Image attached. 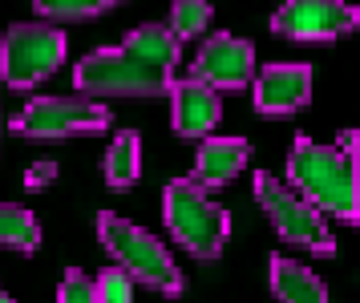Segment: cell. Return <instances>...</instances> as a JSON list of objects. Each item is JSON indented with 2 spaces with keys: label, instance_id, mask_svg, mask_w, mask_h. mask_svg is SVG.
<instances>
[{
  "label": "cell",
  "instance_id": "1",
  "mask_svg": "<svg viewBox=\"0 0 360 303\" xmlns=\"http://www.w3.org/2000/svg\"><path fill=\"white\" fill-rule=\"evenodd\" d=\"M288 178L292 191L304 194L320 214H332L340 223H356V154H340L336 146H316L311 138H295L288 154Z\"/></svg>",
  "mask_w": 360,
  "mask_h": 303
},
{
  "label": "cell",
  "instance_id": "2",
  "mask_svg": "<svg viewBox=\"0 0 360 303\" xmlns=\"http://www.w3.org/2000/svg\"><path fill=\"white\" fill-rule=\"evenodd\" d=\"M98 239L101 247L114 255L117 271L130 275V283H142L150 291H162L170 299H179L186 288V275L179 271V263L170 259L162 243L150 235L146 226H134L130 219H122L114 210L98 214Z\"/></svg>",
  "mask_w": 360,
  "mask_h": 303
},
{
  "label": "cell",
  "instance_id": "3",
  "mask_svg": "<svg viewBox=\"0 0 360 303\" xmlns=\"http://www.w3.org/2000/svg\"><path fill=\"white\" fill-rule=\"evenodd\" d=\"M162 214H166V231L174 235V243L182 251H191L202 263L223 255L227 235H231V214L219 202H211L202 191H195L186 178L166 182Z\"/></svg>",
  "mask_w": 360,
  "mask_h": 303
},
{
  "label": "cell",
  "instance_id": "4",
  "mask_svg": "<svg viewBox=\"0 0 360 303\" xmlns=\"http://www.w3.org/2000/svg\"><path fill=\"white\" fill-rule=\"evenodd\" d=\"M170 81H174V73H162L154 65L138 61L122 45L94 49L73 69V85L89 101L94 97H162V94H170Z\"/></svg>",
  "mask_w": 360,
  "mask_h": 303
},
{
  "label": "cell",
  "instance_id": "5",
  "mask_svg": "<svg viewBox=\"0 0 360 303\" xmlns=\"http://www.w3.org/2000/svg\"><path fill=\"white\" fill-rule=\"evenodd\" d=\"M255 202L263 207V214L271 219V226L279 231V239L292 243V247H304L311 255H336V239L328 231V219L311 207L304 194H295L288 182H279L271 174H255Z\"/></svg>",
  "mask_w": 360,
  "mask_h": 303
},
{
  "label": "cell",
  "instance_id": "6",
  "mask_svg": "<svg viewBox=\"0 0 360 303\" xmlns=\"http://www.w3.org/2000/svg\"><path fill=\"white\" fill-rule=\"evenodd\" d=\"M65 61V32L53 25H8L0 41V73L4 85L29 94L41 81H49Z\"/></svg>",
  "mask_w": 360,
  "mask_h": 303
},
{
  "label": "cell",
  "instance_id": "7",
  "mask_svg": "<svg viewBox=\"0 0 360 303\" xmlns=\"http://www.w3.org/2000/svg\"><path fill=\"white\" fill-rule=\"evenodd\" d=\"M110 110L89 97H33L25 110L8 122L17 138H37V142H61V138H82V134H101L110 129Z\"/></svg>",
  "mask_w": 360,
  "mask_h": 303
},
{
  "label": "cell",
  "instance_id": "8",
  "mask_svg": "<svg viewBox=\"0 0 360 303\" xmlns=\"http://www.w3.org/2000/svg\"><path fill=\"white\" fill-rule=\"evenodd\" d=\"M255 77V45L231 32H214L198 45L191 61V81L207 85L211 94H239Z\"/></svg>",
  "mask_w": 360,
  "mask_h": 303
},
{
  "label": "cell",
  "instance_id": "9",
  "mask_svg": "<svg viewBox=\"0 0 360 303\" xmlns=\"http://www.w3.org/2000/svg\"><path fill=\"white\" fill-rule=\"evenodd\" d=\"M360 25V13L352 4L340 0H292V4H279L271 16V32L288 37V41H340Z\"/></svg>",
  "mask_w": 360,
  "mask_h": 303
},
{
  "label": "cell",
  "instance_id": "10",
  "mask_svg": "<svg viewBox=\"0 0 360 303\" xmlns=\"http://www.w3.org/2000/svg\"><path fill=\"white\" fill-rule=\"evenodd\" d=\"M251 94H255V110L267 117H283V113L308 110L311 101V65L304 61H279L263 65L251 77Z\"/></svg>",
  "mask_w": 360,
  "mask_h": 303
},
{
  "label": "cell",
  "instance_id": "11",
  "mask_svg": "<svg viewBox=\"0 0 360 303\" xmlns=\"http://www.w3.org/2000/svg\"><path fill=\"white\" fill-rule=\"evenodd\" d=\"M170 110H174V134L186 138V142H198V138L214 134L219 117H223V101L207 85L182 77V81H170Z\"/></svg>",
  "mask_w": 360,
  "mask_h": 303
},
{
  "label": "cell",
  "instance_id": "12",
  "mask_svg": "<svg viewBox=\"0 0 360 303\" xmlns=\"http://www.w3.org/2000/svg\"><path fill=\"white\" fill-rule=\"evenodd\" d=\"M247 158H251V142L247 138H202L195 154V170H191V186L195 191H223L235 174H243Z\"/></svg>",
  "mask_w": 360,
  "mask_h": 303
},
{
  "label": "cell",
  "instance_id": "13",
  "mask_svg": "<svg viewBox=\"0 0 360 303\" xmlns=\"http://www.w3.org/2000/svg\"><path fill=\"white\" fill-rule=\"evenodd\" d=\"M122 49H126V53H134L138 61L162 69V73H174V69H179V61H182V45L174 41V32L166 29V25H138V29L126 32Z\"/></svg>",
  "mask_w": 360,
  "mask_h": 303
},
{
  "label": "cell",
  "instance_id": "14",
  "mask_svg": "<svg viewBox=\"0 0 360 303\" xmlns=\"http://www.w3.org/2000/svg\"><path fill=\"white\" fill-rule=\"evenodd\" d=\"M271 291L279 303H328V291L316 275L288 255L271 259Z\"/></svg>",
  "mask_w": 360,
  "mask_h": 303
},
{
  "label": "cell",
  "instance_id": "15",
  "mask_svg": "<svg viewBox=\"0 0 360 303\" xmlns=\"http://www.w3.org/2000/svg\"><path fill=\"white\" fill-rule=\"evenodd\" d=\"M101 174H105V186L110 191H130L134 182L142 178V134L138 129H122L114 142H110Z\"/></svg>",
  "mask_w": 360,
  "mask_h": 303
},
{
  "label": "cell",
  "instance_id": "16",
  "mask_svg": "<svg viewBox=\"0 0 360 303\" xmlns=\"http://www.w3.org/2000/svg\"><path fill=\"white\" fill-rule=\"evenodd\" d=\"M0 243L20 255H33L41 247V223L33 210L20 202H0Z\"/></svg>",
  "mask_w": 360,
  "mask_h": 303
},
{
  "label": "cell",
  "instance_id": "17",
  "mask_svg": "<svg viewBox=\"0 0 360 303\" xmlns=\"http://www.w3.org/2000/svg\"><path fill=\"white\" fill-rule=\"evenodd\" d=\"M211 16L214 8L211 4H202V0H174L170 4V25L166 29L174 32V41H198L202 32L211 29Z\"/></svg>",
  "mask_w": 360,
  "mask_h": 303
},
{
  "label": "cell",
  "instance_id": "18",
  "mask_svg": "<svg viewBox=\"0 0 360 303\" xmlns=\"http://www.w3.org/2000/svg\"><path fill=\"white\" fill-rule=\"evenodd\" d=\"M110 8H114L110 0H41V4H37V16H41V25H45V20L65 25V20H89V16H101V13H110Z\"/></svg>",
  "mask_w": 360,
  "mask_h": 303
},
{
  "label": "cell",
  "instance_id": "19",
  "mask_svg": "<svg viewBox=\"0 0 360 303\" xmlns=\"http://www.w3.org/2000/svg\"><path fill=\"white\" fill-rule=\"evenodd\" d=\"M94 288H98V303H134L130 275L117 271V267H105V271L94 279Z\"/></svg>",
  "mask_w": 360,
  "mask_h": 303
},
{
  "label": "cell",
  "instance_id": "20",
  "mask_svg": "<svg viewBox=\"0 0 360 303\" xmlns=\"http://www.w3.org/2000/svg\"><path fill=\"white\" fill-rule=\"evenodd\" d=\"M57 303H98V288L82 267H69L61 288H57Z\"/></svg>",
  "mask_w": 360,
  "mask_h": 303
},
{
  "label": "cell",
  "instance_id": "21",
  "mask_svg": "<svg viewBox=\"0 0 360 303\" xmlns=\"http://www.w3.org/2000/svg\"><path fill=\"white\" fill-rule=\"evenodd\" d=\"M57 178V162H33L25 170V191H49V182Z\"/></svg>",
  "mask_w": 360,
  "mask_h": 303
},
{
  "label": "cell",
  "instance_id": "22",
  "mask_svg": "<svg viewBox=\"0 0 360 303\" xmlns=\"http://www.w3.org/2000/svg\"><path fill=\"white\" fill-rule=\"evenodd\" d=\"M336 150H340V154H352V150H356V134H352V129H344V134H340V146H336Z\"/></svg>",
  "mask_w": 360,
  "mask_h": 303
},
{
  "label": "cell",
  "instance_id": "23",
  "mask_svg": "<svg viewBox=\"0 0 360 303\" xmlns=\"http://www.w3.org/2000/svg\"><path fill=\"white\" fill-rule=\"evenodd\" d=\"M0 303H17V299H13V295H8V291L0 288Z\"/></svg>",
  "mask_w": 360,
  "mask_h": 303
}]
</instances>
